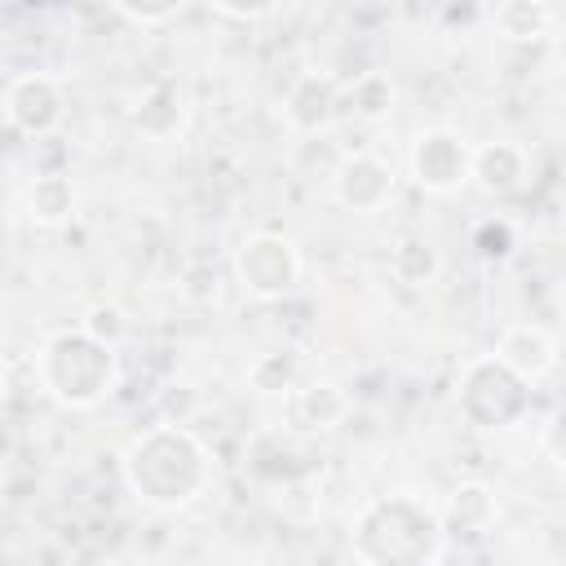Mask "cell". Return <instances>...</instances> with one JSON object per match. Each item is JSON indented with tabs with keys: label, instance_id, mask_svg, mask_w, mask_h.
Segmentation results:
<instances>
[{
	"label": "cell",
	"instance_id": "6da1fadb",
	"mask_svg": "<svg viewBox=\"0 0 566 566\" xmlns=\"http://www.w3.org/2000/svg\"><path fill=\"white\" fill-rule=\"evenodd\" d=\"M349 553L367 566H429L447 553L442 509L411 491L371 495L349 526Z\"/></svg>",
	"mask_w": 566,
	"mask_h": 566
},
{
	"label": "cell",
	"instance_id": "7a4b0ae2",
	"mask_svg": "<svg viewBox=\"0 0 566 566\" xmlns=\"http://www.w3.org/2000/svg\"><path fill=\"white\" fill-rule=\"evenodd\" d=\"M124 482L150 509H181L199 500L212 482L208 447L181 424H155L124 447Z\"/></svg>",
	"mask_w": 566,
	"mask_h": 566
},
{
	"label": "cell",
	"instance_id": "3957f363",
	"mask_svg": "<svg viewBox=\"0 0 566 566\" xmlns=\"http://www.w3.org/2000/svg\"><path fill=\"white\" fill-rule=\"evenodd\" d=\"M35 376L44 394L57 398L62 407L88 411L119 385V358H115V345L93 336L84 323L57 327L35 354Z\"/></svg>",
	"mask_w": 566,
	"mask_h": 566
},
{
	"label": "cell",
	"instance_id": "277c9868",
	"mask_svg": "<svg viewBox=\"0 0 566 566\" xmlns=\"http://www.w3.org/2000/svg\"><path fill=\"white\" fill-rule=\"evenodd\" d=\"M460 411L473 429H509L531 411V380L517 376L500 354H478L460 371Z\"/></svg>",
	"mask_w": 566,
	"mask_h": 566
},
{
	"label": "cell",
	"instance_id": "5b68a950",
	"mask_svg": "<svg viewBox=\"0 0 566 566\" xmlns=\"http://www.w3.org/2000/svg\"><path fill=\"white\" fill-rule=\"evenodd\" d=\"M234 279L256 301H279L301 283V252L287 234H248L234 248Z\"/></svg>",
	"mask_w": 566,
	"mask_h": 566
},
{
	"label": "cell",
	"instance_id": "8992f818",
	"mask_svg": "<svg viewBox=\"0 0 566 566\" xmlns=\"http://www.w3.org/2000/svg\"><path fill=\"white\" fill-rule=\"evenodd\" d=\"M0 106H4L9 133H18V137H49V133L66 119V93H62V84H57L53 75H44V71H22V75H13V80L4 84Z\"/></svg>",
	"mask_w": 566,
	"mask_h": 566
},
{
	"label": "cell",
	"instance_id": "52a82bcc",
	"mask_svg": "<svg viewBox=\"0 0 566 566\" xmlns=\"http://www.w3.org/2000/svg\"><path fill=\"white\" fill-rule=\"evenodd\" d=\"M473 177V150L455 128H424L411 142V181L429 195L460 190Z\"/></svg>",
	"mask_w": 566,
	"mask_h": 566
},
{
	"label": "cell",
	"instance_id": "ba28073f",
	"mask_svg": "<svg viewBox=\"0 0 566 566\" xmlns=\"http://www.w3.org/2000/svg\"><path fill=\"white\" fill-rule=\"evenodd\" d=\"M332 195L340 208L349 212H380L394 199V164L371 155V150H354L340 155L332 168Z\"/></svg>",
	"mask_w": 566,
	"mask_h": 566
},
{
	"label": "cell",
	"instance_id": "9c48e42d",
	"mask_svg": "<svg viewBox=\"0 0 566 566\" xmlns=\"http://www.w3.org/2000/svg\"><path fill=\"white\" fill-rule=\"evenodd\" d=\"M336 115H340V88H336L327 75L301 71V75L287 84V93H283V119H287L296 133L318 137V133H327V128L336 124Z\"/></svg>",
	"mask_w": 566,
	"mask_h": 566
},
{
	"label": "cell",
	"instance_id": "30bf717a",
	"mask_svg": "<svg viewBox=\"0 0 566 566\" xmlns=\"http://www.w3.org/2000/svg\"><path fill=\"white\" fill-rule=\"evenodd\" d=\"M190 119V106H186V88L164 75V80H150L137 97H133V128L150 142H168L186 128Z\"/></svg>",
	"mask_w": 566,
	"mask_h": 566
},
{
	"label": "cell",
	"instance_id": "8fae6325",
	"mask_svg": "<svg viewBox=\"0 0 566 566\" xmlns=\"http://www.w3.org/2000/svg\"><path fill=\"white\" fill-rule=\"evenodd\" d=\"M495 354H500L517 376H526L531 385L544 380V376L557 367V340H553L544 327H535V323H513V327H504V336L495 340Z\"/></svg>",
	"mask_w": 566,
	"mask_h": 566
},
{
	"label": "cell",
	"instance_id": "7c38bea8",
	"mask_svg": "<svg viewBox=\"0 0 566 566\" xmlns=\"http://www.w3.org/2000/svg\"><path fill=\"white\" fill-rule=\"evenodd\" d=\"M349 416V398L332 380H310L287 394V420L305 433H327Z\"/></svg>",
	"mask_w": 566,
	"mask_h": 566
},
{
	"label": "cell",
	"instance_id": "4fadbf2b",
	"mask_svg": "<svg viewBox=\"0 0 566 566\" xmlns=\"http://www.w3.org/2000/svg\"><path fill=\"white\" fill-rule=\"evenodd\" d=\"M473 181L482 195H513L526 181V150L517 142H486L473 150Z\"/></svg>",
	"mask_w": 566,
	"mask_h": 566
},
{
	"label": "cell",
	"instance_id": "5bb4252c",
	"mask_svg": "<svg viewBox=\"0 0 566 566\" xmlns=\"http://www.w3.org/2000/svg\"><path fill=\"white\" fill-rule=\"evenodd\" d=\"M495 517H500V500H495V491H491L486 482H460V486L447 495V504H442L447 535H451V531H460V535H482V531L495 526Z\"/></svg>",
	"mask_w": 566,
	"mask_h": 566
},
{
	"label": "cell",
	"instance_id": "9a60e30c",
	"mask_svg": "<svg viewBox=\"0 0 566 566\" xmlns=\"http://www.w3.org/2000/svg\"><path fill=\"white\" fill-rule=\"evenodd\" d=\"M27 217L35 226H66L75 217V186L62 172H40L27 190Z\"/></svg>",
	"mask_w": 566,
	"mask_h": 566
},
{
	"label": "cell",
	"instance_id": "2e32d148",
	"mask_svg": "<svg viewBox=\"0 0 566 566\" xmlns=\"http://www.w3.org/2000/svg\"><path fill=\"white\" fill-rule=\"evenodd\" d=\"M340 106H349L363 124H380V119L394 115V106H398V88H394V80H389L385 71H363L354 84H345Z\"/></svg>",
	"mask_w": 566,
	"mask_h": 566
},
{
	"label": "cell",
	"instance_id": "e0dca14e",
	"mask_svg": "<svg viewBox=\"0 0 566 566\" xmlns=\"http://www.w3.org/2000/svg\"><path fill=\"white\" fill-rule=\"evenodd\" d=\"M389 270H394L398 283L420 287V283H433V279H438L442 256H438V248H433L424 234H402V239L394 243V252H389Z\"/></svg>",
	"mask_w": 566,
	"mask_h": 566
},
{
	"label": "cell",
	"instance_id": "ac0fdd59",
	"mask_svg": "<svg viewBox=\"0 0 566 566\" xmlns=\"http://www.w3.org/2000/svg\"><path fill=\"white\" fill-rule=\"evenodd\" d=\"M495 27H500V35L526 44V40L548 35V27H553V9H548L544 0H500V9H495Z\"/></svg>",
	"mask_w": 566,
	"mask_h": 566
},
{
	"label": "cell",
	"instance_id": "d6986e66",
	"mask_svg": "<svg viewBox=\"0 0 566 566\" xmlns=\"http://www.w3.org/2000/svg\"><path fill=\"white\" fill-rule=\"evenodd\" d=\"M248 380H252V389H261V394H292V385H296V358H292L287 349L261 354V358L252 363Z\"/></svg>",
	"mask_w": 566,
	"mask_h": 566
},
{
	"label": "cell",
	"instance_id": "ffe728a7",
	"mask_svg": "<svg viewBox=\"0 0 566 566\" xmlns=\"http://www.w3.org/2000/svg\"><path fill=\"white\" fill-rule=\"evenodd\" d=\"M473 248L486 256V261H504L513 248H517V230L504 221V217H491L473 230Z\"/></svg>",
	"mask_w": 566,
	"mask_h": 566
},
{
	"label": "cell",
	"instance_id": "44dd1931",
	"mask_svg": "<svg viewBox=\"0 0 566 566\" xmlns=\"http://www.w3.org/2000/svg\"><path fill=\"white\" fill-rule=\"evenodd\" d=\"M181 4L186 0H111V9H119L128 22H137V27H159V22H168L172 13H181Z\"/></svg>",
	"mask_w": 566,
	"mask_h": 566
},
{
	"label": "cell",
	"instance_id": "7402d4cb",
	"mask_svg": "<svg viewBox=\"0 0 566 566\" xmlns=\"http://www.w3.org/2000/svg\"><path fill=\"white\" fill-rule=\"evenodd\" d=\"M84 327L93 332V336H102V340H119V332H124V318H119V310H111V305H97V310H88V318H84Z\"/></svg>",
	"mask_w": 566,
	"mask_h": 566
},
{
	"label": "cell",
	"instance_id": "603a6c76",
	"mask_svg": "<svg viewBox=\"0 0 566 566\" xmlns=\"http://www.w3.org/2000/svg\"><path fill=\"white\" fill-rule=\"evenodd\" d=\"M221 13H230V18H243V22H252V18H265V13H274L279 9V0H212Z\"/></svg>",
	"mask_w": 566,
	"mask_h": 566
},
{
	"label": "cell",
	"instance_id": "cb8c5ba5",
	"mask_svg": "<svg viewBox=\"0 0 566 566\" xmlns=\"http://www.w3.org/2000/svg\"><path fill=\"white\" fill-rule=\"evenodd\" d=\"M544 451H548L557 464H566V407L544 424Z\"/></svg>",
	"mask_w": 566,
	"mask_h": 566
}]
</instances>
